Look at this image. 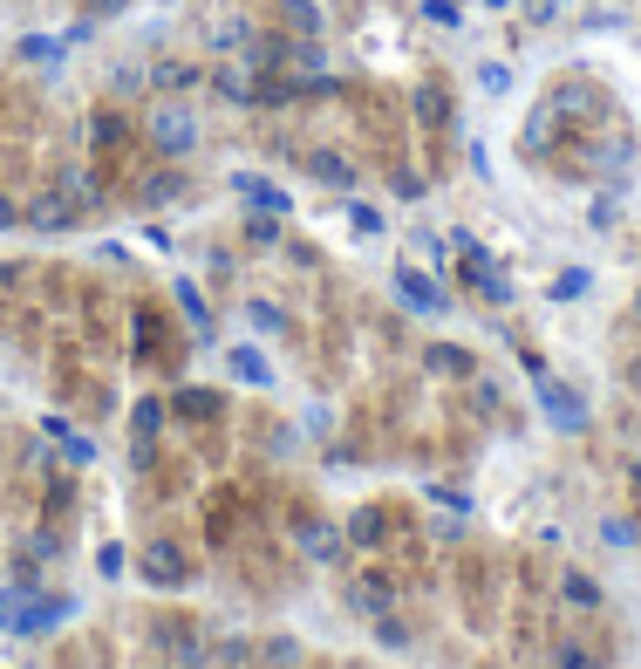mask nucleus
<instances>
[{
	"label": "nucleus",
	"mask_w": 641,
	"mask_h": 669,
	"mask_svg": "<svg viewBox=\"0 0 641 669\" xmlns=\"http://www.w3.org/2000/svg\"><path fill=\"white\" fill-rule=\"evenodd\" d=\"M144 137H151L157 158H191L198 151V117H191L185 103H157L151 117H144Z\"/></svg>",
	"instance_id": "1"
},
{
	"label": "nucleus",
	"mask_w": 641,
	"mask_h": 669,
	"mask_svg": "<svg viewBox=\"0 0 641 669\" xmlns=\"http://www.w3.org/2000/svg\"><path fill=\"white\" fill-rule=\"evenodd\" d=\"M532 403H539V417L553 424V431H587V403H580V390H566L560 376H546L539 362H532Z\"/></svg>",
	"instance_id": "2"
},
{
	"label": "nucleus",
	"mask_w": 641,
	"mask_h": 669,
	"mask_svg": "<svg viewBox=\"0 0 641 669\" xmlns=\"http://www.w3.org/2000/svg\"><path fill=\"white\" fill-rule=\"evenodd\" d=\"M457 253H464V280H471V294H485V301H498V308H505V301H512V280H505V267L491 260L485 246H471L464 233H457Z\"/></svg>",
	"instance_id": "3"
},
{
	"label": "nucleus",
	"mask_w": 641,
	"mask_h": 669,
	"mask_svg": "<svg viewBox=\"0 0 641 669\" xmlns=\"http://www.w3.org/2000/svg\"><path fill=\"white\" fill-rule=\"evenodd\" d=\"M389 287L403 294V308H416V315H451V294H444L437 280H423L416 267H396V274H389Z\"/></svg>",
	"instance_id": "4"
},
{
	"label": "nucleus",
	"mask_w": 641,
	"mask_h": 669,
	"mask_svg": "<svg viewBox=\"0 0 641 669\" xmlns=\"http://www.w3.org/2000/svg\"><path fill=\"white\" fill-rule=\"evenodd\" d=\"M137 567H144V581H151V588H185V574H191V560L171 547V540H151Z\"/></svg>",
	"instance_id": "5"
},
{
	"label": "nucleus",
	"mask_w": 641,
	"mask_h": 669,
	"mask_svg": "<svg viewBox=\"0 0 641 669\" xmlns=\"http://www.w3.org/2000/svg\"><path fill=\"white\" fill-rule=\"evenodd\" d=\"M232 192L253 198V205H260V212H273V219H287V212H294V198L280 192V185H266V178H253V171H232Z\"/></svg>",
	"instance_id": "6"
},
{
	"label": "nucleus",
	"mask_w": 641,
	"mask_h": 669,
	"mask_svg": "<svg viewBox=\"0 0 641 669\" xmlns=\"http://www.w3.org/2000/svg\"><path fill=\"white\" fill-rule=\"evenodd\" d=\"M423 369H430V376H451V383H464V376L478 369V355L457 349V342H430V349H423Z\"/></svg>",
	"instance_id": "7"
},
{
	"label": "nucleus",
	"mask_w": 641,
	"mask_h": 669,
	"mask_svg": "<svg viewBox=\"0 0 641 669\" xmlns=\"http://www.w3.org/2000/svg\"><path fill=\"white\" fill-rule=\"evenodd\" d=\"M307 178H314V185H335V192H355V164L335 158V151H314V158H307Z\"/></svg>",
	"instance_id": "8"
},
{
	"label": "nucleus",
	"mask_w": 641,
	"mask_h": 669,
	"mask_svg": "<svg viewBox=\"0 0 641 669\" xmlns=\"http://www.w3.org/2000/svg\"><path fill=\"white\" fill-rule=\"evenodd\" d=\"M89 144H96V151H123V144H130V117H123V110H96V117H89Z\"/></svg>",
	"instance_id": "9"
},
{
	"label": "nucleus",
	"mask_w": 641,
	"mask_h": 669,
	"mask_svg": "<svg viewBox=\"0 0 641 669\" xmlns=\"http://www.w3.org/2000/svg\"><path fill=\"white\" fill-rule=\"evenodd\" d=\"M55 192L69 198V205H96V198H103V185H96L82 164H62V171H55Z\"/></svg>",
	"instance_id": "10"
},
{
	"label": "nucleus",
	"mask_w": 641,
	"mask_h": 669,
	"mask_svg": "<svg viewBox=\"0 0 641 669\" xmlns=\"http://www.w3.org/2000/svg\"><path fill=\"white\" fill-rule=\"evenodd\" d=\"M348 601H355V608H362V615H389V601H396V588H389V581H382V574H362V581H355V594H348Z\"/></svg>",
	"instance_id": "11"
},
{
	"label": "nucleus",
	"mask_w": 641,
	"mask_h": 669,
	"mask_svg": "<svg viewBox=\"0 0 641 669\" xmlns=\"http://www.w3.org/2000/svg\"><path fill=\"white\" fill-rule=\"evenodd\" d=\"M280 21H287V28H294L301 41L321 35V7H314V0H280Z\"/></svg>",
	"instance_id": "12"
},
{
	"label": "nucleus",
	"mask_w": 641,
	"mask_h": 669,
	"mask_svg": "<svg viewBox=\"0 0 641 669\" xmlns=\"http://www.w3.org/2000/svg\"><path fill=\"white\" fill-rule=\"evenodd\" d=\"M212 96H226V103H253V76L246 69H212Z\"/></svg>",
	"instance_id": "13"
},
{
	"label": "nucleus",
	"mask_w": 641,
	"mask_h": 669,
	"mask_svg": "<svg viewBox=\"0 0 641 669\" xmlns=\"http://www.w3.org/2000/svg\"><path fill=\"white\" fill-rule=\"evenodd\" d=\"M171 410H178V417H219L226 403H219L212 390H178V396H171Z\"/></svg>",
	"instance_id": "14"
},
{
	"label": "nucleus",
	"mask_w": 641,
	"mask_h": 669,
	"mask_svg": "<svg viewBox=\"0 0 641 669\" xmlns=\"http://www.w3.org/2000/svg\"><path fill=\"white\" fill-rule=\"evenodd\" d=\"M226 362H232V376H239V383H273V369H266L260 349H232Z\"/></svg>",
	"instance_id": "15"
},
{
	"label": "nucleus",
	"mask_w": 641,
	"mask_h": 669,
	"mask_svg": "<svg viewBox=\"0 0 641 669\" xmlns=\"http://www.w3.org/2000/svg\"><path fill=\"white\" fill-rule=\"evenodd\" d=\"M246 41H253V28H246V21H219V28H212V48H219V55H239Z\"/></svg>",
	"instance_id": "16"
},
{
	"label": "nucleus",
	"mask_w": 641,
	"mask_h": 669,
	"mask_svg": "<svg viewBox=\"0 0 641 669\" xmlns=\"http://www.w3.org/2000/svg\"><path fill=\"white\" fill-rule=\"evenodd\" d=\"M164 417H171V410H164L157 396H144V403H137V424H130V431H137V444H151V431L164 424Z\"/></svg>",
	"instance_id": "17"
},
{
	"label": "nucleus",
	"mask_w": 641,
	"mask_h": 669,
	"mask_svg": "<svg viewBox=\"0 0 641 669\" xmlns=\"http://www.w3.org/2000/svg\"><path fill=\"white\" fill-rule=\"evenodd\" d=\"M178 192H185V178H178V171H164V178H144V192H137V198H144V205H164V198H178Z\"/></svg>",
	"instance_id": "18"
},
{
	"label": "nucleus",
	"mask_w": 641,
	"mask_h": 669,
	"mask_svg": "<svg viewBox=\"0 0 641 669\" xmlns=\"http://www.w3.org/2000/svg\"><path fill=\"white\" fill-rule=\"evenodd\" d=\"M35 588H0V629H21V608Z\"/></svg>",
	"instance_id": "19"
},
{
	"label": "nucleus",
	"mask_w": 641,
	"mask_h": 669,
	"mask_svg": "<svg viewBox=\"0 0 641 669\" xmlns=\"http://www.w3.org/2000/svg\"><path fill=\"white\" fill-rule=\"evenodd\" d=\"M301 547L314 553V560H335V553H341V540L328 533V526H307V533H301Z\"/></svg>",
	"instance_id": "20"
},
{
	"label": "nucleus",
	"mask_w": 641,
	"mask_h": 669,
	"mask_svg": "<svg viewBox=\"0 0 641 669\" xmlns=\"http://www.w3.org/2000/svg\"><path fill=\"white\" fill-rule=\"evenodd\" d=\"M587 294V267H566L560 280H553V301H580Z\"/></svg>",
	"instance_id": "21"
},
{
	"label": "nucleus",
	"mask_w": 641,
	"mask_h": 669,
	"mask_svg": "<svg viewBox=\"0 0 641 669\" xmlns=\"http://www.w3.org/2000/svg\"><path fill=\"white\" fill-rule=\"evenodd\" d=\"M376 642L389 649V656H396V649H410V629H403L396 615H382V622H376Z\"/></svg>",
	"instance_id": "22"
},
{
	"label": "nucleus",
	"mask_w": 641,
	"mask_h": 669,
	"mask_svg": "<svg viewBox=\"0 0 641 669\" xmlns=\"http://www.w3.org/2000/svg\"><path fill=\"white\" fill-rule=\"evenodd\" d=\"M478 89H485V96H505V89H512V69H505V62H485V69H478Z\"/></svg>",
	"instance_id": "23"
},
{
	"label": "nucleus",
	"mask_w": 641,
	"mask_h": 669,
	"mask_svg": "<svg viewBox=\"0 0 641 669\" xmlns=\"http://www.w3.org/2000/svg\"><path fill=\"white\" fill-rule=\"evenodd\" d=\"M566 601H573V608H594V601H601V588H594L587 574H566Z\"/></svg>",
	"instance_id": "24"
},
{
	"label": "nucleus",
	"mask_w": 641,
	"mask_h": 669,
	"mask_svg": "<svg viewBox=\"0 0 641 669\" xmlns=\"http://www.w3.org/2000/svg\"><path fill=\"white\" fill-rule=\"evenodd\" d=\"M62 55V41H48V35H28L21 41V62H55Z\"/></svg>",
	"instance_id": "25"
},
{
	"label": "nucleus",
	"mask_w": 641,
	"mask_h": 669,
	"mask_svg": "<svg viewBox=\"0 0 641 669\" xmlns=\"http://www.w3.org/2000/svg\"><path fill=\"white\" fill-rule=\"evenodd\" d=\"M246 239H253V246H273V239H280V219H273V212L246 219Z\"/></svg>",
	"instance_id": "26"
},
{
	"label": "nucleus",
	"mask_w": 641,
	"mask_h": 669,
	"mask_svg": "<svg viewBox=\"0 0 641 669\" xmlns=\"http://www.w3.org/2000/svg\"><path fill=\"white\" fill-rule=\"evenodd\" d=\"M553 669H601V663H594V656H587L580 642H560V656H553Z\"/></svg>",
	"instance_id": "27"
},
{
	"label": "nucleus",
	"mask_w": 641,
	"mask_h": 669,
	"mask_svg": "<svg viewBox=\"0 0 641 669\" xmlns=\"http://www.w3.org/2000/svg\"><path fill=\"white\" fill-rule=\"evenodd\" d=\"M348 540H355V547H376V540H382V512H362V519H355V533H348Z\"/></svg>",
	"instance_id": "28"
},
{
	"label": "nucleus",
	"mask_w": 641,
	"mask_h": 669,
	"mask_svg": "<svg viewBox=\"0 0 641 669\" xmlns=\"http://www.w3.org/2000/svg\"><path fill=\"white\" fill-rule=\"evenodd\" d=\"M171 294H178V308H185V315L198 321V328H205V301H198V287H191V280H178Z\"/></svg>",
	"instance_id": "29"
},
{
	"label": "nucleus",
	"mask_w": 641,
	"mask_h": 669,
	"mask_svg": "<svg viewBox=\"0 0 641 669\" xmlns=\"http://www.w3.org/2000/svg\"><path fill=\"white\" fill-rule=\"evenodd\" d=\"M348 226H355V233H382V212L376 205H348Z\"/></svg>",
	"instance_id": "30"
},
{
	"label": "nucleus",
	"mask_w": 641,
	"mask_h": 669,
	"mask_svg": "<svg viewBox=\"0 0 641 669\" xmlns=\"http://www.w3.org/2000/svg\"><path fill=\"white\" fill-rule=\"evenodd\" d=\"M157 89H191V69L185 62H164V69H157Z\"/></svg>",
	"instance_id": "31"
},
{
	"label": "nucleus",
	"mask_w": 641,
	"mask_h": 669,
	"mask_svg": "<svg viewBox=\"0 0 641 669\" xmlns=\"http://www.w3.org/2000/svg\"><path fill=\"white\" fill-rule=\"evenodd\" d=\"M423 14H430L437 28H457V0H423Z\"/></svg>",
	"instance_id": "32"
},
{
	"label": "nucleus",
	"mask_w": 641,
	"mask_h": 669,
	"mask_svg": "<svg viewBox=\"0 0 641 669\" xmlns=\"http://www.w3.org/2000/svg\"><path fill=\"white\" fill-rule=\"evenodd\" d=\"M607 547H635V526L628 519H607Z\"/></svg>",
	"instance_id": "33"
},
{
	"label": "nucleus",
	"mask_w": 641,
	"mask_h": 669,
	"mask_svg": "<svg viewBox=\"0 0 641 669\" xmlns=\"http://www.w3.org/2000/svg\"><path fill=\"white\" fill-rule=\"evenodd\" d=\"M246 315H253V328H280V308H273V301H253Z\"/></svg>",
	"instance_id": "34"
},
{
	"label": "nucleus",
	"mask_w": 641,
	"mask_h": 669,
	"mask_svg": "<svg viewBox=\"0 0 641 669\" xmlns=\"http://www.w3.org/2000/svg\"><path fill=\"white\" fill-rule=\"evenodd\" d=\"M7 226H21V212H14V198L0 192V233H7Z\"/></svg>",
	"instance_id": "35"
},
{
	"label": "nucleus",
	"mask_w": 641,
	"mask_h": 669,
	"mask_svg": "<svg viewBox=\"0 0 641 669\" xmlns=\"http://www.w3.org/2000/svg\"><path fill=\"white\" fill-rule=\"evenodd\" d=\"M130 0H89V14H123Z\"/></svg>",
	"instance_id": "36"
},
{
	"label": "nucleus",
	"mask_w": 641,
	"mask_h": 669,
	"mask_svg": "<svg viewBox=\"0 0 641 669\" xmlns=\"http://www.w3.org/2000/svg\"><path fill=\"white\" fill-rule=\"evenodd\" d=\"M628 383H635V390H641V362H635V369H628Z\"/></svg>",
	"instance_id": "37"
},
{
	"label": "nucleus",
	"mask_w": 641,
	"mask_h": 669,
	"mask_svg": "<svg viewBox=\"0 0 641 669\" xmlns=\"http://www.w3.org/2000/svg\"><path fill=\"white\" fill-rule=\"evenodd\" d=\"M485 7H512V0H485Z\"/></svg>",
	"instance_id": "38"
},
{
	"label": "nucleus",
	"mask_w": 641,
	"mask_h": 669,
	"mask_svg": "<svg viewBox=\"0 0 641 669\" xmlns=\"http://www.w3.org/2000/svg\"><path fill=\"white\" fill-rule=\"evenodd\" d=\"M546 7H566V0H546Z\"/></svg>",
	"instance_id": "39"
},
{
	"label": "nucleus",
	"mask_w": 641,
	"mask_h": 669,
	"mask_svg": "<svg viewBox=\"0 0 641 669\" xmlns=\"http://www.w3.org/2000/svg\"><path fill=\"white\" fill-rule=\"evenodd\" d=\"M635 315H641V294H635Z\"/></svg>",
	"instance_id": "40"
},
{
	"label": "nucleus",
	"mask_w": 641,
	"mask_h": 669,
	"mask_svg": "<svg viewBox=\"0 0 641 669\" xmlns=\"http://www.w3.org/2000/svg\"><path fill=\"white\" fill-rule=\"evenodd\" d=\"M635 485H641V465H635Z\"/></svg>",
	"instance_id": "41"
}]
</instances>
